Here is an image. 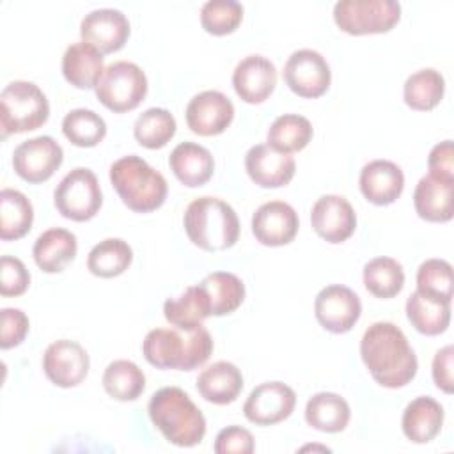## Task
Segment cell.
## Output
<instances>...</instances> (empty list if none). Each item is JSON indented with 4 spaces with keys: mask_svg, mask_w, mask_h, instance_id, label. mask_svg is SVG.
Segmentation results:
<instances>
[{
    "mask_svg": "<svg viewBox=\"0 0 454 454\" xmlns=\"http://www.w3.org/2000/svg\"><path fill=\"white\" fill-rule=\"evenodd\" d=\"M360 356L372 380L385 388L408 385L419 369L415 351L403 330L388 321L372 323L362 335Z\"/></svg>",
    "mask_w": 454,
    "mask_h": 454,
    "instance_id": "6da1fadb",
    "label": "cell"
},
{
    "mask_svg": "<svg viewBox=\"0 0 454 454\" xmlns=\"http://www.w3.org/2000/svg\"><path fill=\"white\" fill-rule=\"evenodd\" d=\"M147 413L167 442L193 447L206 434V419L190 395L179 387H163L151 395Z\"/></svg>",
    "mask_w": 454,
    "mask_h": 454,
    "instance_id": "7a4b0ae2",
    "label": "cell"
},
{
    "mask_svg": "<svg viewBox=\"0 0 454 454\" xmlns=\"http://www.w3.org/2000/svg\"><path fill=\"white\" fill-rule=\"evenodd\" d=\"M145 360L158 369L193 371L204 365L213 353V339L200 325L181 335L177 330L154 328L142 342Z\"/></svg>",
    "mask_w": 454,
    "mask_h": 454,
    "instance_id": "3957f363",
    "label": "cell"
},
{
    "mask_svg": "<svg viewBox=\"0 0 454 454\" xmlns=\"http://www.w3.org/2000/svg\"><path fill=\"white\" fill-rule=\"evenodd\" d=\"M190 241L206 252H222L236 245L239 220L232 206L218 197H199L192 200L183 216Z\"/></svg>",
    "mask_w": 454,
    "mask_h": 454,
    "instance_id": "277c9868",
    "label": "cell"
},
{
    "mask_svg": "<svg viewBox=\"0 0 454 454\" xmlns=\"http://www.w3.org/2000/svg\"><path fill=\"white\" fill-rule=\"evenodd\" d=\"M110 183L122 204L135 213H151L167 199V181L144 158L128 154L110 167Z\"/></svg>",
    "mask_w": 454,
    "mask_h": 454,
    "instance_id": "5b68a950",
    "label": "cell"
},
{
    "mask_svg": "<svg viewBox=\"0 0 454 454\" xmlns=\"http://www.w3.org/2000/svg\"><path fill=\"white\" fill-rule=\"evenodd\" d=\"M50 115V103L44 92L32 82L16 80L0 92V137L34 131Z\"/></svg>",
    "mask_w": 454,
    "mask_h": 454,
    "instance_id": "8992f818",
    "label": "cell"
},
{
    "mask_svg": "<svg viewBox=\"0 0 454 454\" xmlns=\"http://www.w3.org/2000/svg\"><path fill=\"white\" fill-rule=\"evenodd\" d=\"M103 106L115 114L135 110L147 94V76L135 62L117 60L105 67L94 87Z\"/></svg>",
    "mask_w": 454,
    "mask_h": 454,
    "instance_id": "52a82bcc",
    "label": "cell"
},
{
    "mask_svg": "<svg viewBox=\"0 0 454 454\" xmlns=\"http://www.w3.org/2000/svg\"><path fill=\"white\" fill-rule=\"evenodd\" d=\"M335 25L349 35L383 34L401 20V4L395 0H340L333 5Z\"/></svg>",
    "mask_w": 454,
    "mask_h": 454,
    "instance_id": "ba28073f",
    "label": "cell"
},
{
    "mask_svg": "<svg viewBox=\"0 0 454 454\" xmlns=\"http://www.w3.org/2000/svg\"><path fill=\"white\" fill-rule=\"evenodd\" d=\"M53 204L67 220L87 222L94 218L103 204L96 174L85 167H76L67 172L53 190Z\"/></svg>",
    "mask_w": 454,
    "mask_h": 454,
    "instance_id": "9c48e42d",
    "label": "cell"
},
{
    "mask_svg": "<svg viewBox=\"0 0 454 454\" xmlns=\"http://www.w3.org/2000/svg\"><path fill=\"white\" fill-rule=\"evenodd\" d=\"M286 85L300 98L314 99L330 89L332 71L326 59L310 48L296 50L289 55L282 71Z\"/></svg>",
    "mask_w": 454,
    "mask_h": 454,
    "instance_id": "30bf717a",
    "label": "cell"
},
{
    "mask_svg": "<svg viewBox=\"0 0 454 454\" xmlns=\"http://www.w3.org/2000/svg\"><path fill=\"white\" fill-rule=\"evenodd\" d=\"M64 151L60 144L48 137H34L21 142L12 153V168L27 183L48 181L62 165Z\"/></svg>",
    "mask_w": 454,
    "mask_h": 454,
    "instance_id": "8fae6325",
    "label": "cell"
},
{
    "mask_svg": "<svg viewBox=\"0 0 454 454\" xmlns=\"http://www.w3.org/2000/svg\"><path fill=\"white\" fill-rule=\"evenodd\" d=\"M314 314L317 323L332 333L349 332L362 314L358 294L340 284L323 287L314 300Z\"/></svg>",
    "mask_w": 454,
    "mask_h": 454,
    "instance_id": "7c38bea8",
    "label": "cell"
},
{
    "mask_svg": "<svg viewBox=\"0 0 454 454\" xmlns=\"http://www.w3.org/2000/svg\"><path fill=\"white\" fill-rule=\"evenodd\" d=\"M296 404L294 390L282 381L257 385L243 404V413L255 426H273L286 420Z\"/></svg>",
    "mask_w": 454,
    "mask_h": 454,
    "instance_id": "4fadbf2b",
    "label": "cell"
},
{
    "mask_svg": "<svg viewBox=\"0 0 454 454\" xmlns=\"http://www.w3.org/2000/svg\"><path fill=\"white\" fill-rule=\"evenodd\" d=\"M89 365L90 360L85 348L69 339L51 342L43 355V371L46 378L60 388L80 385L89 372Z\"/></svg>",
    "mask_w": 454,
    "mask_h": 454,
    "instance_id": "5bb4252c",
    "label": "cell"
},
{
    "mask_svg": "<svg viewBox=\"0 0 454 454\" xmlns=\"http://www.w3.org/2000/svg\"><path fill=\"white\" fill-rule=\"evenodd\" d=\"M186 124L200 137L223 133L234 119L232 101L220 90H202L186 105Z\"/></svg>",
    "mask_w": 454,
    "mask_h": 454,
    "instance_id": "9a60e30c",
    "label": "cell"
},
{
    "mask_svg": "<svg viewBox=\"0 0 454 454\" xmlns=\"http://www.w3.org/2000/svg\"><path fill=\"white\" fill-rule=\"evenodd\" d=\"M310 225L319 238L337 245L353 236L356 213L342 195H323L310 209Z\"/></svg>",
    "mask_w": 454,
    "mask_h": 454,
    "instance_id": "2e32d148",
    "label": "cell"
},
{
    "mask_svg": "<svg viewBox=\"0 0 454 454\" xmlns=\"http://www.w3.org/2000/svg\"><path fill=\"white\" fill-rule=\"evenodd\" d=\"M298 227V213L284 200L264 202L252 215V232L255 239L266 247H282L291 243Z\"/></svg>",
    "mask_w": 454,
    "mask_h": 454,
    "instance_id": "e0dca14e",
    "label": "cell"
},
{
    "mask_svg": "<svg viewBox=\"0 0 454 454\" xmlns=\"http://www.w3.org/2000/svg\"><path fill=\"white\" fill-rule=\"evenodd\" d=\"M82 41L101 53L119 51L129 37V21L119 9H94L80 23Z\"/></svg>",
    "mask_w": 454,
    "mask_h": 454,
    "instance_id": "ac0fdd59",
    "label": "cell"
},
{
    "mask_svg": "<svg viewBox=\"0 0 454 454\" xmlns=\"http://www.w3.org/2000/svg\"><path fill=\"white\" fill-rule=\"evenodd\" d=\"M277 85V67L262 55H248L238 62L232 73V87L238 98L250 105L266 101Z\"/></svg>",
    "mask_w": 454,
    "mask_h": 454,
    "instance_id": "d6986e66",
    "label": "cell"
},
{
    "mask_svg": "<svg viewBox=\"0 0 454 454\" xmlns=\"http://www.w3.org/2000/svg\"><path fill=\"white\" fill-rule=\"evenodd\" d=\"M248 177L261 188L286 186L296 172V161L291 154L277 153L268 144H257L245 154Z\"/></svg>",
    "mask_w": 454,
    "mask_h": 454,
    "instance_id": "ffe728a7",
    "label": "cell"
},
{
    "mask_svg": "<svg viewBox=\"0 0 454 454\" xmlns=\"http://www.w3.org/2000/svg\"><path fill=\"white\" fill-rule=\"evenodd\" d=\"M360 192L374 206L395 202L404 188L401 167L390 160H372L360 170Z\"/></svg>",
    "mask_w": 454,
    "mask_h": 454,
    "instance_id": "44dd1931",
    "label": "cell"
},
{
    "mask_svg": "<svg viewBox=\"0 0 454 454\" xmlns=\"http://www.w3.org/2000/svg\"><path fill=\"white\" fill-rule=\"evenodd\" d=\"M413 206L417 215L426 222L443 223L454 215V181L424 176L413 192Z\"/></svg>",
    "mask_w": 454,
    "mask_h": 454,
    "instance_id": "7402d4cb",
    "label": "cell"
},
{
    "mask_svg": "<svg viewBox=\"0 0 454 454\" xmlns=\"http://www.w3.org/2000/svg\"><path fill=\"white\" fill-rule=\"evenodd\" d=\"M168 165L174 176L188 188L206 184L215 170V160L209 149L195 142L177 144L168 156Z\"/></svg>",
    "mask_w": 454,
    "mask_h": 454,
    "instance_id": "603a6c76",
    "label": "cell"
},
{
    "mask_svg": "<svg viewBox=\"0 0 454 454\" xmlns=\"http://www.w3.org/2000/svg\"><path fill=\"white\" fill-rule=\"evenodd\" d=\"M197 390L207 403L231 404L243 390V374L232 362L218 360L199 374Z\"/></svg>",
    "mask_w": 454,
    "mask_h": 454,
    "instance_id": "cb8c5ba5",
    "label": "cell"
},
{
    "mask_svg": "<svg viewBox=\"0 0 454 454\" xmlns=\"http://www.w3.org/2000/svg\"><path fill=\"white\" fill-rule=\"evenodd\" d=\"M76 250V236L67 229L53 227L39 234L32 255L39 270L44 273H59L74 259Z\"/></svg>",
    "mask_w": 454,
    "mask_h": 454,
    "instance_id": "d4e9b609",
    "label": "cell"
},
{
    "mask_svg": "<svg viewBox=\"0 0 454 454\" xmlns=\"http://www.w3.org/2000/svg\"><path fill=\"white\" fill-rule=\"evenodd\" d=\"M443 424V408L442 404L429 397H415L403 411V433L413 443L431 442L442 429Z\"/></svg>",
    "mask_w": 454,
    "mask_h": 454,
    "instance_id": "484cf974",
    "label": "cell"
},
{
    "mask_svg": "<svg viewBox=\"0 0 454 454\" xmlns=\"http://www.w3.org/2000/svg\"><path fill=\"white\" fill-rule=\"evenodd\" d=\"M103 53L87 43L67 46L62 57V74L76 89H94L103 74Z\"/></svg>",
    "mask_w": 454,
    "mask_h": 454,
    "instance_id": "4316f807",
    "label": "cell"
},
{
    "mask_svg": "<svg viewBox=\"0 0 454 454\" xmlns=\"http://www.w3.org/2000/svg\"><path fill=\"white\" fill-rule=\"evenodd\" d=\"M165 319L177 330L188 332L200 326L211 316V303L204 287L190 286L179 296L163 303Z\"/></svg>",
    "mask_w": 454,
    "mask_h": 454,
    "instance_id": "83f0119b",
    "label": "cell"
},
{
    "mask_svg": "<svg viewBox=\"0 0 454 454\" xmlns=\"http://www.w3.org/2000/svg\"><path fill=\"white\" fill-rule=\"evenodd\" d=\"M406 317L419 333L440 335L450 323V301L413 291L406 300Z\"/></svg>",
    "mask_w": 454,
    "mask_h": 454,
    "instance_id": "f1b7e54d",
    "label": "cell"
},
{
    "mask_svg": "<svg viewBox=\"0 0 454 454\" xmlns=\"http://www.w3.org/2000/svg\"><path fill=\"white\" fill-rule=\"evenodd\" d=\"M351 419L349 404L333 392L314 394L305 406V420L310 427L323 433L344 431Z\"/></svg>",
    "mask_w": 454,
    "mask_h": 454,
    "instance_id": "f546056e",
    "label": "cell"
},
{
    "mask_svg": "<svg viewBox=\"0 0 454 454\" xmlns=\"http://www.w3.org/2000/svg\"><path fill=\"white\" fill-rule=\"evenodd\" d=\"M314 129L307 117L298 114L278 115L268 128L266 144L277 153L291 154L305 149L312 140Z\"/></svg>",
    "mask_w": 454,
    "mask_h": 454,
    "instance_id": "4dcf8cb0",
    "label": "cell"
},
{
    "mask_svg": "<svg viewBox=\"0 0 454 454\" xmlns=\"http://www.w3.org/2000/svg\"><path fill=\"white\" fill-rule=\"evenodd\" d=\"M34 222V207L25 193L4 188L0 192V238L4 241L20 239Z\"/></svg>",
    "mask_w": 454,
    "mask_h": 454,
    "instance_id": "1f68e13d",
    "label": "cell"
},
{
    "mask_svg": "<svg viewBox=\"0 0 454 454\" xmlns=\"http://www.w3.org/2000/svg\"><path fill=\"white\" fill-rule=\"evenodd\" d=\"M133 261L131 247L121 238H106L92 247L87 257V268L101 278L122 275Z\"/></svg>",
    "mask_w": 454,
    "mask_h": 454,
    "instance_id": "d6a6232c",
    "label": "cell"
},
{
    "mask_svg": "<svg viewBox=\"0 0 454 454\" xmlns=\"http://www.w3.org/2000/svg\"><path fill=\"white\" fill-rule=\"evenodd\" d=\"M445 92V80L440 71L426 67L411 73L403 89L404 103L417 112H427L440 105Z\"/></svg>",
    "mask_w": 454,
    "mask_h": 454,
    "instance_id": "836d02e7",
    "label": "cell"
},
{
    "mask_svg": "<svg viewBox=\"0 0 454 454\" xmlns=\"http://www.w3.org/2000/svg\"><path fill=\"white\" fill-rule=\"evenodd\" d=\"M211 303V316H227L245 300V284L229 271H213L200 282Z\"/></svg>",
    "mask_w": 454,
    "mask_h": 454,
    "instance_id": "e575fe53",
    "label": "cell"
},
{
    "mask_svg": "<svg viewBox=\"0 0 454 454\" xmlns=\"http://www.w3.org/2000/svg\"><path fill=\"white\" fill-rule=\"evenodd\" d=\"M106 394L117 401H135L145 390V376L131 360H114L103 372Z\"/></svg>",
    "mask_w": 454,
    "mask_h": 454,
    "instance_id": "d590c367",
    "label": "cell"
},
{
    "mask_svg": "<svg viewBox=\"0 0 454 454\" xmlns=\"http://www.w3.org/2000/svg\"><path fill=\"white\" fill-rule=\"evenodd\" d=\"M364 286L376 298H394L404 286L403 266L392 257H374L364 266Z\"/></svg>",
    "mask_w": 454,
    "mask_h": 454,
    "instance_id": "8d00e7d4",
    "label": "cell"
},
{
    "mask_svg": "<svg viewBox=\"0 0 454 454\" xmlns=\"http://www.w3.org/2000/svg\"><path fill=\"white\" fill-rule=\"evenodd\" d=\"M176 119L167 108H147L133 124L135 140L147 149L165 147L176 135Z\"/></svg>",
    "mask_w": 454,
    "mask_h": 454,
    "instance_id": "74e56055",
    "label": "cell"
},
{
    "mask_svg": "<svg viewBox=\"0 0 454 454\" xmlns=\"http://www.w3.org/2000/svg\"><path fill=\"white\" fill-rule=\"evenodd\" d=\"M64 137L76 147H94L106 135L105 119L89 108H74L62 119Z\"/></svg>",
    "mask_w": 454,
    "mask_h": 454,
    "instance_id": "f35d334b",
    "label": "cell"
},
{
    "mask_svg": "<svg viewBox=\"0 0 454 454\" xmlns=\"http://www.w3.org/2000/svg\"><path fill=\"white\" fill-rule=\"evenodd\" d=\"M243 20V5L236 0H207L200 9V25L207 34H232Z\"/></svg>",
    "mask_w": 454,
    "mask_h": 454,
    "instance_id": "ab89813d",
    "label": "cell"
},
{
    "mask_svg": "<svg viewBox=\"0 0 454 454\" xmlns=\"http://www.w3.org/2000/svg\"><path fill=\"white\" fill-rule=\"evenodd\" d=\"M417 291L452 301V266L445 259H427L417 270Z\"/></svg>",
    "mask_w": 454,
    "mask_h": 454,
    "instance_id": "60d3db41",
    "label": "cell"
},
{
    "mask_svg": "<svg viewBox=\"0 0 454 454\" xmlns=\"http://www.w3.org/2000/svg\"><path fill=\"white\" fill-rule=\"evenodd\" d=\"M30 286V273L18 257L2 255L0 259V294L20 296Z\"/></svg>",
    "mask_w": 454,
    "mask_h": 454,
    "instance_id": "b9f144b4",
    "label": "cell"
},
{
    "mask_svg": "<svg viewBox=\"0 0 454 454\" xmlns=\"http://www.w3.org/2000/svg\"><path fill=\"white\" fill-rule=\"evenodd\" d=\"M2 317V335H0V348L2 349H11L14 346H20L27 333H28V317L23 310L5 307L0 310Z\"/></svg>",
    "mask_w": 454,
    "mask_h": 454,
    "instance_id": "7bdbcfd3",
    "label": "cell"
},
{
    "mask_svg": "<svg viewBox=\"0 0 454 454\" xmlns=\"http://www.w3.org/2000/svg\"><path fill=\"white\" fill-rule=\"evenodd\" d=\"M213 449L216 454H252L255 443L248 429L241 426H227L216 434Z\"/></svg>",
    "mask_w": 454,
    "mask_h": 454,
    "instance_id": "ee69618b",
    "label": "cell"
},
{
    "mask_svg": "<svg viewBox=\"0 0 454 454\" xmlns=\"http://www.w3.org/2000/svg\"><path fill=\"white\" fill-rule=\"evenodd\" d=\"M429 176L443 181H454V145L452 140L436 144L427 156Z\"/></svg>",
    "mask_w": 454,
    "mask_h": 454,
    "instance_id": "f6af8a7d",
    "label": "cell"
},
{
    "mask_svg": "<svg viewBox=\"0 0 454 454\" xmlns=\"http://www.w3.org/2000/svg\"><path fill=\"white\" fill-rule=\"evenodd\" d=\"M452 360H454V348L450 344L443 346L436 351L431 365V374L434 385L443 390L445 394L454 392V380H452Z\"/></svg>",
    "mask_w": 454,
    "mask_h": 454,
    "instance_id": "bcb514c9",
    "label": "cell"
}]
</instances>
